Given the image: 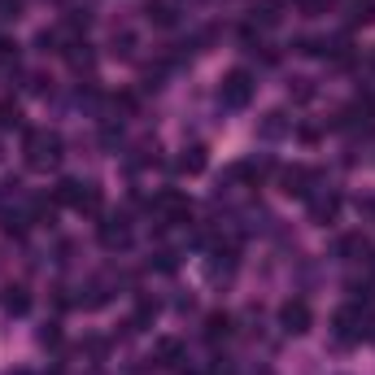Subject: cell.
<instances>
[{
	"instance_id": "cell-4",
	"label": "cell",
	"mask_w": 375,
	"mask_h": 375,
	"mask_svg": "<svg viewBox=\"0 0 375 375\" xmlns=\"http://www.w3.org/2000/svg\"><path fill=\"white\" fill-rule=\"evenodd\" d=\"M206 166V148H188V153L179 157V170H188V174H196Z\"/></svg>"
},
{
	"instance_id": "cell-6",
	"label": "cell",
	"mask_w": 375,
	"mask_h": 375,
	"mask_svg": "<svg viewBox=\"0 0 375 375\" xmlns=\"http://www.w3.org/2000/svg\"><path fill=\"white\" fill-rule=\"evenodd\" d=\"M227 336V314H210V340Z\"/></svg>"
},
{
	"instance_id": "cell-7",
	"label": "cell",
	"mask_w": 375,
	"mask_h": 375,
	"mask_svg": "<svg viewBox=\"0 0 375 375\" xmlns=\"http://www.w3.org/2000/svg\"><path fill=\"white\" fill-rule=\"evenodd\" d=\"M314 214H319V218H332V214H336V196H328V201H314Z\"/></svg>"
},
{
	"instance_id": "cell-2",
	"label": "cell",
	"mask_w": 375,
	"mask_h": 375,
	"mask_svg": "<svg viewBox=\"0 0 375 375\" xmlns=\"http://www.w3.org/2000/svg\"><path fill=\"white\" fill-rule=\"evenodd\" d=\"M249 92H254L249 74L244 70H232L227 79H222V105H249Z\"/></svg>"
},
{
	"instance_id": "cell-3",
	"label": "cell",
	"mask_w": 375,
	"mask_h": 375,
	"mask_svg": "<svg viewBox=\"0 0 375 375\" xmlns=\"http://www.w3.org/2000/svg\"><path fill=\"white\" fill-rule=\"evenodd\" d=\"M280 323H284L288 332H306V328H310V306H306V302H288V306L280 310Z\"/></svg>"
},
{
	"instance_id": "cell-1",
	"label": "cell",
	"mask_w": 375,
	"mask_h": 375,
	"mask_svg": "<svg viewBox=\"0 0 375 375\" xmlns=\"http://www.w3.org/2000/svg\"><path fill=\"white\" fill-rule=\"evenodd\" d=\"M57 136H48V131H35L31 140H27V162L31 166H53L57 162Z\"/></svg>"
},
{
	"instance_id": "cell-5",
	"label": "cell",
	"mask_w": 375,
	"mask_h": 375,
	"mask_svg": "<svg viewBox=\"0 0 375 375\" xmlns=\"http://www.w3.org/2000/svg\"><path fill=\"white\" fill-rule=\"evenodd\" d=\"M354 22H375V0H358V5H354Z\"/></svg>"
}]
</instances>
